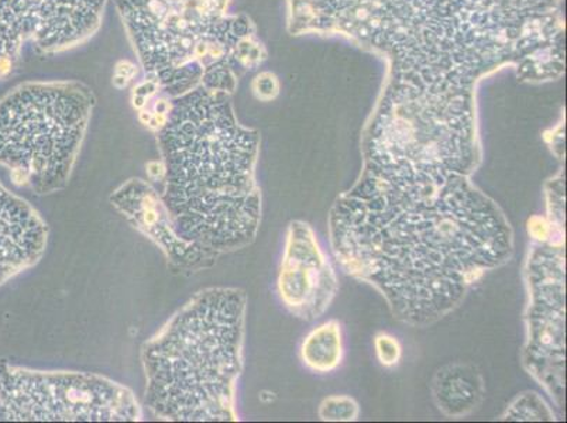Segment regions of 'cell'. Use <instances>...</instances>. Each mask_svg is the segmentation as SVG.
<instances>
[{
  "instance_id": "1",
  "label": "cell",
  "mask_w": 567,
  "mask_h": 423,
  "mask_svg": "<svg viewBox=\"0 0 567 423\" xmlns=\"http://www.w3.org/2000/svg\"><path fill=\"white\" fill-rule=\"evenodd\" d=\"M288 29L342 33L391 60L390 85L468 87L505 64L564 72L561 0H288Z\"/></svg>"
},
{
  "instance_id": "2",
  "label": "cell",
  "mask_w": 567,
  "mask_h": 423,
  "mask_svg": "<svg viewBox=\"0 0 567 423\" xmlns=\"http://www.w3.org/2000/svg\"><path fill=\"white\" fill-rule=\"evenodd\" d=\"M157 143L177 234L215 256L251 245L261 221L260 133L240 125L231 95L200 86L174 97Z\"/></svg>"
},
{
  "instance_id": "3",
  "label": "cell",
  "mask_w": 567,
  "mask_h": 423,
  "mask_svg": "<svg viewBox=\"0 0 567 423\" xmlns=\"http://www.w3.org/2000/svg\"><path fill=\"white\" fill-rule=\"evenodd\" d=\"M246 293L208 288L143 344L146 406L158 421L235 422L244 370Z\"/></svg>"
},
{
  "instance_id": "4",
  "label": "cell",
  "mask_w": 567,
  "mask_h": 423,
  "mask_svg": "<svg viewBox=\"0 0 567 423\" xmlns=\"http://www.w3.org/2000/svg\"><path fill=\"white\" fill-rule=\"evenodd\" d=\"M144 79L169 100L197 87L234 95L267 50L231 0H113Z\"/></svg>"
},
{
  "instance_id": "5",
  "label": "cell",
  "mask_w": 567,
  "mask_h": 423,
  "mask_svg": "<svg viewBox=\"0 0 567 423\" xmlns=\"http://www.w3.org/2000/svg\"><path fill=\"white\" fill-rule=\"evenodd\" d=\"M80 81L23 82L0 100V165L38 195L69 184L95 107Z\"/></svg>"
},
{
  "instance_id": "6",
  "label": "cell",
  "mask_w": 567,
  "mask_h": 423,
  "mask_svg": "<svg viewBox=\"0 0 567 423\" xmlns=\"http://www.w3.org/2000/svg\"><path fill=\"white\" fill-rule=\"evenodd\" d=\"M127 386L79 371H41L0 360V422H138Z\"/></svg>"
},
{
  "instance_id": "7",
  "label": "cell",
  "mask_w": 567,
  "mask_h": 423,
  "mask_svg": "<svg viewBox=\"0 0 567 423\" xmlns=\"http://www.w3.org/2000/svg\"><path fill=\"white\" fill-rule=\"evenodd\" d=\"M110 0H0V80L28 45L39 55L65 53L100 32Z\"/></svg>"
},
{
  "instance_id": "8",
  "label": "cell",
  "mask_w": 567,
  "mask_h": 423,
  "mask_svg": "<svg viewBox=\"0 0 567 423\" xmlns=\"http://www.w3.org/2000/svg\"><path fill=\"white\" fill-rule=\"evenodd\" d=\"M528 340L524 363L561 405L565 394V251L564 244H538L527 266Z\"/></svg>"
},
{
  "instance_id": "9",
  "label": "cell",
  "mask_w": 567,
  "mask_h": 423,
  "mask_svg": "<svg viewBox=\"0 0 567 423\" xmlns=\"http://www.w3.org/2000/svg\"><path fill=\"white\" fill-rule=\"evenodd\" d=\"M277 286L288 311L306 321L322 317L337 297V272L306 221H292L288 228Z\"/></svg>"
},
{
  "instance_id": "10",
  "label": "cell",
  "mask_w": 567,
  "mask_h": 423,
  "mask_svg": "<svg viewBox=\"0 0 567 423\" xmlns=\"http://www.w3.org/2000/svg\"><path fill=\"white\" fill-rule=\"evenodd\" d=\"M111 204L166 255L169 265L197 271L214 265L216 256L184 240L174 228L162 195L141 178L128 179L111 195Z\"/></svg>"
},
{
  "instance_id": "11",
  "label": "cell",
  "mask_w": 567,
  "mask_h": 423,
  "mask_svg": "<svg viewBox=\"0 0 567 423\" xmlns=\"http://www.w3.org/2000/svg\"><path fill=\"white\" fill-rule=\"evenodd\" d=\"M48 240L39 212L0 183V287L38 265Z\"/></svg>"
},
{
  "instance_id": "12",
  "label": "cell",
  "mask_w": 567,
  "mask_h": 423,
  "mask_svg": "<svg viewBox=\"0 0 567 423\" xmlns=\"http://www.w3.org/2000/svg\"><path fill=\"white\" fill-rule=\"evenodd\" d=\"M432 394L443 415L463 417L482 404L486 385L481 371L473 364L452 363L437 371Z\"/></svg>"
},
{
  "instance_id": "13",
  "label": "cell",
  "mask_w": 567,
  "mask_h": 423,
  "mask_svg": "<svg viewBox=\"0 0 567 423\" xmlns=\"http://www.w3.org/2000/svg\"><path fill=\"white\" fill-rule=\"evenodd\" d=\"M301 359L316 373H331L343 359L342 329L337 321H329L313 329L303 340Z\"/></svg>"
},
{
  "instance_id": "14",
  "label": "cell",
  "mask_w": 567,
  "mask_h": 423,
  "mask_svg": "<svg viewBox=\"0 0 567 423\" xmlns=\"http://www.w3.org/2000/svg\"><path fill=\"white\" fill-rule=\"evenodd\" d=\"M505 421H554L550 407L536 392H524L503 415Z\"/></svg>"
},
{
  "instance_id": "15",
  "label": "cell",
  "mask_w": 567,
  "mask_h": 423,
  "mask_svg": "<svg viewBox=\"0 0 567 423\" xmlns=\"http://www.w3.org/2000/svg\"><path fill=\"white\" fill-rule=\"evenodd\" d=\"M318 414L324 422H353L359 417L360 407L350 396L332 395L322 401Z\"/></svg>"
},
{
  "instance_id": "16",
  "label": "cell",
  "mask_w": 567,
  "mask_h": 423,
  "mask_svg": "<svg viewBox=\"0 0 567 423\" xmlns=\"http://www.w3.org/2000/svg\"><path fill=\"white\" fill-rule=\"evenodd\" d=\"M375 354L381 364L385 368H393L399 364L402 355V349L399 340L391 334L380 333L374 339Z\"/></svg>"
},
{
  "instance_id": "17",
  "label": "cell",
  "mask_w": 567,
  "mask_h": 423,
  "mask_svg": "<svg viewBox=\"0 0 567 423\" xmlns=\"http://www.w3.org/2000/svg\"><path fill=\"white\" fill-rule=\"evenodd\" d=\"M251 91L257 100L270 102L280 94V81L270 71L260 72L251 82Z\"/></svg>"
},
{
  "instance_id": "18",
  "label": "cell",
  "mask_w": 567,
  "mask_h": 423,
  "mask_svg": "<svg viewBox=\"0 0 567 423\" xmlns=\"http://www.w3.org/2000/svg\"><path fill=\"white\" fill-rule=\"evenodd\" d=\"M162 94V90H159V85L156 81L151 79H144L138 82L136 86L133 87L132 96L144 97L151 102L154 96Z\"/></svg>"
},
{
  "instance_id": "19",
  "label": "cell",
  "mask_w": 567,
  "mask_h": 423,
  "mask_svg": "<svg viewBox=\"0 0 567 423\" xmlns=\"http://www.w3.org/2000/svg\"><path fill=\"white\" fill-rule=\"evenodd\" d=\"M115 75L133 81L138 75V66L132 63V61L121 60L115 65Z\"/></svg>"
},
{
  "instance_id": "20",
  "label": "cell",
  "mask_w": 567,
  "mask_h": 423,
  "mask_svg": "<svg viewBox=\"0 0 567 423\" xmlns=\"http://www.w3.org/2000/svg\"><path fill=\"white\" fill-rule=\"evenodd\" d=\"M146 168L148 177L153 180H164L166 178V165H164L163 159L148 163Z\"/></svg>"
},
{
  "instance_id": "21",
  "label": "cell",
  "mask_w": 567,
  "mask_h": 423,
  "mask_svg": "<svg viewBox=\"0 0 567 423\" xmlns=\"http://www.w3.org/2000/svg\"><path fill=\"white\" fill-rule=\"evenodd\" d=\"M132 81L123 79V76L113 75L112 84L116 87V90H125L128 85H131Z\"/></svg>"
}]
</instances>
